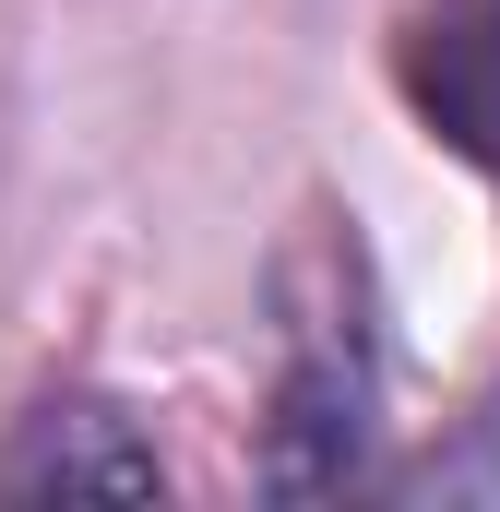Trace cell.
Returning a JSON list of instances; mask_svg holds the SVG:
<instances>
[{"mask_svg": "<svg viewBox=\"0 0 500 512\" xmlns=\"http://www.w3.org/2000/svg\"><path fill=\"white\" fill-rule=\"evenodd\" d=\"M167 465L108 393H60L24 417V441L0 453V501H155Z\"/></svg>", "mask_w": 500, "mask_h": 512, "instance_id": "3957f363", "label": "cell"}, {"mask_svg": "<svg viewBox=\"0 0 500 512\" xmlns=\"http://www.w3.org/2000/svg\"><path fill=\"white\" fill-rule=\"evenodd\" d=\"M370 310H358V251L298 274V310H286V358H274V441H262V489L286 501H322L370 465Z\"/></svg>", "mask_w": 500, "mask_h": 512, "instance_id": "6da1fadb", "label": "cell"}, {"mask_svg": "<svg viewBox=\"0 0 500 512\" xmlns=\"http://www.w3.org/2000/svg\"><path fill=\"white\" fill-rule=\"evenodd\" d=\"M393 84L429 120V143L500 167V0H417L393 36Z\"/></svg>", "mask_w": 500, "mask_h": 512, "instance_id": "7a4b0ae2", "label": "cell"}]
</instances>
